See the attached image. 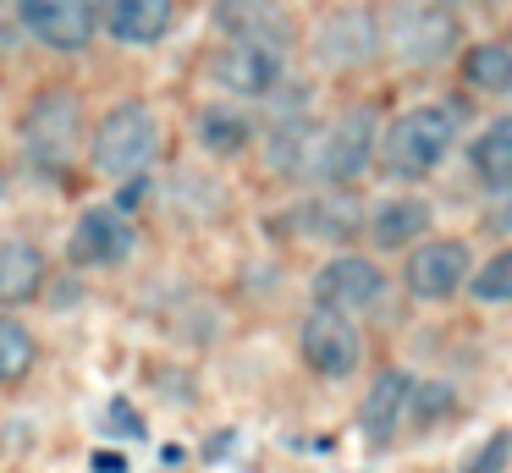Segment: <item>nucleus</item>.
Returning a JSON list of instances; mask_svg holds the SVG:
<instances>
[{"label":"nucleus","mask_w":512,"mask_h":473,"mask_svg":"<svg viewBox=\"0 0 512 473\" xmlns=\"http://www.w3.org/2000/svg\"><path fill=\"white\" fill-rule=\"evenodd\" d=\"M457 143V110L452 105H413L380 138V165L397 182H419L452 154Z\"/></svg>","instance_id":"nucleus-1"},{"label":"nucleus","mask_w":512,"mask_h":473,"mask_svg":"<svg viewBox=\"0 0 512 473\" xmlns=\"http://www.w3.org/2000/svg\"><path fill=\"white\" fill-rule=\"evenodd\" d=\"M94 171L111 176V182H127V176H149V165H155L160 154V121L149 105H138V99H122V105H111L100 116V127H94Z\"/></svg>","instance_id":"nucleus-2"},{"label":"nucleus","mask_w":512,"mask_h":473,"mask_svg":"<svg viewBox=\"0 0 512 473\" xmlns=\"http://www.w3.org/2000/svg\"><path fill=\"white\" fill-rule=\"evenodd\" d=\"M83 143V99L72 88H39L23 110V149L39 171H67Z\"/></svg>","instance_id":"nucleus-3"},{"label":"nucleus","mask_w":512,"mask_h":473,"mask_svg":"<svg viewBox=\"0 0 512 473\" xmlns=\"http://www.w3.org/2000/svg\"><path fill=\"white\" fill-rule=\"evenodd\" d=\"M375 149H380V110L375 105H353V110H342L331 127H320L309 176L325 182V187H353L358 176L369 171Z\"/></svg>","instance_id":"nucleus-4"},{"label":"nucleus","mask_w":512,"mask_h":473,"mask_svg":"<svg viewBox=\"0 0 512 473\" xmlns=\"http://www.w3.org/2000/svg\"><path fill=\"white\" fill-rule=\"evenodd\" d=\"M380 39L408 66H435L457 50V17L441 0H397L380 22Z\"/></svg>","instance_id":"nucleus-5"},{"label":"nucleus","mask_w":512,"mask_h":473,"mask_svg":"<svg viewBox=\"0 0 512 473\" xmlns=\"http://www.w3.org/2000/svg\"><path fill=\"white\" fill-rule=\"evenodd\" d=\"M298 352L314 374L325 380H347V374L364 363V336H358V319L342 314V308L314 303L298 325Z\"/></svg>","instance_id":"nucleus-6"},{"label":"nucleus","mask_w":512,"mask_h":473,"mask_svg":"<svg viewBox=\"0 0 512 473\" xmlns=\"http://www.w3.org/2000/svg\"><path fill=\"white\" fill-rule=\"evenodd\" d=\"M314 303L342 308V314H380L386 308V270L364 253H336L314 270Z\"/></svg>","instance_id":"nucleus-7"},{"label":"nucleus","mask_w":512,"mask_h":473,"mask_svg":"<svg viewBox=\"0 0 512 473\" xmlns=\"http://www.w3.org/2000/svg\"><path fill=\"white\" fill-rule=\"evenodd\" d=\"M468 242L463 237H419V248L402 264V281L419 303H446L468 281Z\"/></svg>","instance_id":"nucleus-8"},{"label":"nucleus","mask_w":512,"mask_h":473,"mask_svg":"<svg viewBox=\"0 0 512 473\" xmlns=\"http://www.w3.org/2000/svg\"><path fill=\"white\" fill-rule=\"evenodd\" d=\"M17 22L34 33L45 50H61V55H78L94 44V0H17Z\"/></svg>","instance_id":"nucleus-9"},{"label":"nucleus","mask_w":512,"mask_h":473,"mask_svg":"<svg viewBox=\"0 0 512 473\" xmlns=\"http://www.w3.org/2000/svg\"><path fill=\"white\" fill-rule=\"evenodd\" d=\"M215 83L237 99H270L287 83V50H270L254 39H232L215 55Z\"/></svg>","instance_id":"nucleus-10"},{"label":"nucleus","mask_w":512,"mask_h":473,"mask_svg":"<svg viewBox=\"0 0 512 473\" xmlns=\"http://www.w3.org/2000/svg\"><path fill=\"white\" fill-rule=\"evenodd\" d=\"M138 248V231L122 209H83L78 226H72V259L89 264V270H116L127 264Z\"/></svg>","instance_id":"nucleus-11"},{"label":"nucleus","mask_w":512,"mask_h":473,"mask_svg":"<svg viewBox=\"0 0 512 473\" xmlns=\"http://www.w3.org/2000/svg\"><path fill=\"white\" fill-rule=\"evenodd\" d=\"M408 402H413V374L408 369H380V380L358 402V435L369 446H391L408 429Z\"/></svg>","instance_id":"nucleus-12"},{"label":"nucleus","mask_w":512,"mask_h":473,"mask_svg":"<svg viewBox=\"0 0 512 473\" xmlns=\"http://www.w3.org/2000/svg\"><path fill=\"white\" fill-rule=\"evenodd\" d=\"M375 50H380V22L369 17V11H358V6L331 11V17L320 22V33H314V55H320L325 66H336V72L364 66Z\"/></svg>","instance_id":"nucleus-13"},{"label":"nucleus","mask_w":512,"mask_h":473,"mask_svg":"<svg viewBox=\"0 0 512 473\" xmlns=\"http://www.w3.org/2000/svg\"><path fill=\"white\" fill-rule=\"evenodd\" d=\"M94 17H100V28L116 44L144 50V44L166 39L171 17H177V0H94Z\"/></svg>","instance_id":"nucleus-14"},{"label":"nucleus","mask_w":512,"mask_h":473,"mask_svg":"<svg viewBox=\"0 0 512 473\" xmlns=\"http://www.w3.org/2000/svg\"><path fill=\"white\" fill-rule=\"evenodd\" d=\"M215 22H221L232 39H254V44H270V50H287L292 44V17L276 0H221V6H215Z\"/></svg>","instance_id":"nucleus-15"},{"label":"nucleus","mask_w":512,"mask_h":473,"mask_svg":"<svg viewBox=\"0 0 512 473\" xmlns=\"http://www.w3.org/2000/svg\"><path fill=\"white\" fill-rule=\"evenodd\" d=\"M430 204L424 198H380L375 209H369V237H375V248H413V242L430 231Z\"/></svg>","instance_id":"nucleus-16"},{"label":"nucleus","mask_w":512,"mask_h":473,"mask_svg":"<svg viewBox=\"0 0 512 473\" xmlns=\"http://www.w3.org/2000/svg\"><path fill=\"white\" fill-rule=\"evenodd\" d=\"M314 143H320V127L309 116H281L270 127V143H265V160L276 176H309L314 171Z\"/></svg>","instance_id":"nucleus-17"},{"label":"nucleus","mask_w":512,"mask_h":473,"mask_svg":"<svg viewBox=\"0 0 512 473\" xmlns=\"http://www.w3.org/2000/svg\"><path fill=\"white\" fill-rule=\"evenodd\" d=\"M45 292V253L34 242H0V308L34 303Z\"/></svg>","instance_id":"nucleus-18"},{"label":"nucleus","mask_w":512,"mask_h":473,"mask_svg":"<svg viewBox=\"0 0 512 473\" xmlns=\"http://www.w3.org/2000/svg\"><path fill=\"white\" fill-rule=\"evenodd\" d=\"M468 165H474V182L490 187V193H507L512 187V116H496L468 149Z\"/></svg>","instance_id":"nucleus-19"},{"label":"nucleus","mask_w":512,"mask_h":473,"mask_svg":"<svg viewBox=\"0 0 512 473\" xmlns=\"http://www.w3.org/2000/svg\"><path fill=\"white\" fill-rule=\"evenodd\" d=\"M298 231L314 242H347L358 231V204L347 198V187H331V193L309 198L298 209Z\"/></svg>","instance_id":"nucleus-20"},{"label":"nucleus","mask_w":512,"mask_h":473,"mask_svg":"<svg viewBox=\"0 0 512 473\" xmlns=\"http://www.w3.org/2000/svg\"><path fill=\"white\" fill-rule=\"evenodd\" d=\"M193 132H199V143L210 154H243L248 138H254V121L232 105H204L199 121H193Z\"/></svg>","instance_id":"nucleus-21"},{"label":"nucleus","mask_w":512,"mask_h":473,"mask_svg":"<svg viewBox=\"0 0 512 473\" xmlns=\"http://www.w3.org/2000/svg\"><path fill=\"white\" fill-rule=\"evenodd\" d=\"M463 83L479 94H512V44H474L463 55Z\"/></svg>","instance_id":"nucleus-22"},{"label":"nucleus","mask_w":512,"mask_h":473,"mask_svg":"<svg viewBox=\"0 0 512 473\" xmlns=\"http://www.w3.org/2000/svg\"><path fill=\"white\" fill-rule=\"evenodd\" d=\"M34 358H39V341H34V330H28L23 319L0 314V385L23 380V374L34 369Z\"/></svg>","instance_id":"nucleus-23"},{"label":"nucleus","mask_w":512,"mask_h":473,"mask_svg":"<svg viewBox=\"0 0 512 473\" xmlns=\"http://www.w3.org/2000/svg\"><path fill=\"white\" fill-rule=\"evenodd\" d=\"M468 297H474V303H512V248L490 253V259L468 275Z\"/></svg>","instance_id":"nucleus-24"},{"label":"nucleus","mask_w":512,"mask_h":473,"mask_svg":"<svg viewBox=\"0 0 512 473\" xmlns=\"http://www.w3.org/2000/svg\"><path fill=\"white\" fill-rule=\"evenodd\" d=\"M463 473H512V429H496V435L463 462Z\"/></svg>","instance_id":"nucleus-25"},{"label":"nucleus","mask_w":512,"mask_h":473,"mask_svg":"<svg viewBox=\"0 0 512 473\" xmlns=\"http://www.w3.org/2000/svg\"><path fill=\"white\" fill-rule=\"evenodd\" d=\"M452 407V391L446 385H424V380H413V402H408V424H419V429H430L435 418Z\"/></svg>","instance_id":"nucleus-26"},{"label":"nucleus","mask_w":512,"mask_h":473,"mask_svg":"<svg viewBox=\"0 0 512 473\" xmlns=\"http://www.w3.org/2000/svg\"><path fill=\"white\" fill-rule=\"evenodd\" d=\"M105 418H111V435H144V418H138L133 402H122V396L111 402V413H105Z\"/></svg>","instance_id":"nucleus-27"},{"label":"nucleus","mask_w":512,"mask_h":473,"mask_svg":"<svg viewBox=\"0 0 512 473\" xmlns=\"http://www.w3.org/2000/svg\"><path fill=\"white\" fill-rule=\"evenodd\" d=\"M94 473H127V462L116 451H94Z\"/></svg>","instance_id":"nucleus-28"},{"label":"nucleus","mask_w":512,"mask_h":473,"mask_svg":"<svg viewBox=\"0 0 512 473\" xmlns=\"http://www.w3.org/2000/svg\"><path fill=\"white\" fill-rule=\"evenodd\" d=\"M479 6H490V0H479Z\"/></svg>","instance_id":"nucleus-29"}]
</instances>
